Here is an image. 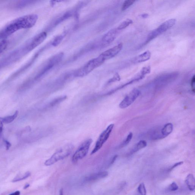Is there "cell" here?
<instances>
[{
	"label": "cell",
	"instance_id": "24",
	"mask_svg": "<svg viewBox=\"0 0 195 195\" xmlns=\"http://www.w3.org/2000/svg\"><path fill=\"white\" fill-rule=\"evenodd\" d=\"M8 46V42L7 40H2L0 42V54L4 52L6 50Z\"/></svg>",
	"mask_w": 195,
	"mask_h": 195
},
{
	"label": "cell",
	"instance_id": "37",
	"mask_svg": "<svg viewBox=\"0 0 195 195\" xmlns=\"http://www.w3.org/2000/svg\"><path fill=\"white\" fill-rule=\"evenodd\" d=\"M30 186V184H26L24 186V187L23 188V189H27V188H28Z\"/></svg>",
	"mask_w": 195,
	"mask_h": 195
},
{
	"label": "cell",
	"instance_id": "18",
	"mask_svg": "<svg viewBox=\"0 0 195 195\" xmlns=\"http://www.w3.org/2000/svg\"><path fill=\"white\" fill-rule=\"evenodd\" d=\"M147 142L145 140L140 141L135 145L130 154L131 155H132L133 153H136V152L139 151V150L145 148L147 146Z\"/></svg>",
	"mask_w": 195,
	"mask_h": 195
},
{
	"label": "cell",
	"instance_id": "13",
	"mask_svg": "<svg viewBox=\"0 0 195 195\" xmlns=\"http://www.w3.org/2000/svg\"><path fill=\"white\" fill-rule=\"evenodd\" d=\"M151 54L150 51L147 50L135 57L132 60V62L134 64L145 62L149 60L151 57Z\"/></svg>",
	"mask_w": 195,
	"mask_h": 195
},
{
	"label": "cell",
	"instance_id": "17",
	"mask_svg": "<svg viewBox=\"0 0 195 195\" xmlns=\"http://www.w3.org/2000/svg\"><path fill=\"white\" fill-rule=\"evenodd\" d=\"M66 98L67 96L66 95H63L53 99L52 100L49 102L48 105H47V107L50 108V107H54L55 106L59 105V104L66 100Z\"/></svg>",
	"mask_w": 195,
	"mask_h": 195
},
{
	"label": "cell",
	"instance_id": "36",
	"mask_svg": "<svg viewBox=\"0 0 195 195\" xmlns=\"http://www.w3.org/2000/svg\"><path fill=\"white\" fill-rule=\"evenodd\" d=\"M3 130V123L0 120V133L2 132Z\"/></svg>",
	"mask_w": 195,
	"mask_h": 195
},
{
	"label": "cell",
	"instance_id": "5",
	"mask_svg": "<svg viewBox=\"0 0 195 195\" xmlns=\"http://www.w3.org/2000/svg\"><path fill=\"white\" fill-rule=\"evenodd\" d=\"M105 62L101 58L98 57L88 61L78 70L76 76L78 77H83L87 76L94 69L100 66Z\"/></svg>",
	"mask_w": 195,
	"mask_h": 195
},
{
	"label": "cell",
	"instance_id": "35",
	"mask_svg": "<svg viewBox=\"0 0 195 195\" xmlns=\"http://www.w3.org/2000/svg\"><path fill=\"white\" fill-rule=\"evenodd\" d=\"M20 191H16L14 193H12V194L9 195H20Z\"/></svg>",
	"mask_w": 195,
	"mask_h": 195
},
{
	"label": "cell",
	"instance_id": "11",
	"mask_svg": "<svg viewBox=\"0 0 195 195\" xmlns=\"http://www.w3.org/2000/svg\"><path fill=\"white\" fill-rule=\"evenodd\" d=\"M62 57V54H59L52 58L50 61H49V62L46 65V66L44 67L41 70V71H40V72L36 76L35 78V79L37 80L40 78L48 71H49L50 69L52 68L53 66H54L56 63L59 62L60 61Z\"/></svg>",
	"mask_w": 195,
	"mask_h": 195
},
{
	"label": "cell",
	"instance_id": "32",
	"mask_svg": "<svg viewBox=\"0 0 195 195\" xmlns=\"http://www.w3.org/2000/svg\"><path fill=\"white\" fill-rule=\"evenodd\" d=\"M4 142L6 145V150H8L11 146V143L6 140H4Z\"/></svg>",
	"mask_w": 195,
	"mask_h": 195
},
{
	"label": "cell",
	"instance_id": "31",
	"mask_svg": "<svg viewBox=\"0 0 195 195\" xmlns=\"http://www.w3.org/2000/svg\"><path fill=\"white\" fill-rule=\"evenodd\" d=\"M183 163V162H178V163H176L175 164H174V165H173L171 167L170 169H169V172H171V171L173 170L176 167L182 165Z\"/></svg>",
	"mask_w": 195,
	"mask_h": 195
},
{
	"label": "cell",
	"instance_id": "14",
	"mask_svg": "<svg viewBox=\"0 0 195 195\" xmlns=\"http://www.w3.org/2000/svg\"><path fill=\"white\" fill-rule=\"evenodd\" d=\"M108 175L107 172H101L93 174L85 178V180L87 181H91L97 180V179L103 178L107 177Z\"/></svg>",
	"mask_w": 195,
	"mask_h": 195
},
{
	"label": "cell",
	"instance_id": "16",
	"mask_svg": "<svg viewBox=\"0 0 195 195\" xmlns=\"http://www.w3.org/2000/svg\"><path fill=\"white\" fill-rule=\"evenodd\" d=\"M185 182L190 190L194 191L195 189V179L193 174H189L186 177Z\"/></svg>",
	"mask_w": 195,
	"mask_h": 195
},
{
	"label": "cell",
	"instance_id": "20",
	"mask_svg": "<svg viewBox=\"0 0 195 195\" xmlns=\"http://www.w3.org/2000/svg\"><path fill=\"white\" fill-rule=\"evenodd\" d=\"M133 23V21L132 20L130 19H127L123 21L122 23L118 26L117 29L118 31H121L127 28L129 25L132 24Z\"/></svg>",
	"mask_w": 195,
	"mask_h": 195
},
{
	"label": "cell",
	"instance_id": "33",
	"mask_svg": "<svg viewBox=\"0 0 195 195\" xmlns=\"http://www.w3.org/2000/svg\"><path fill=\"white\" fill-rule=\"evenodd\" d=\"M117 155H114L113 157V158H112V160H111L110 163V164H109V165H112V164L114 163V162H115L116 160V159H117Z\"/></svg>",
	"mask_w": 195,
	"mask_h": 195
},
{
	"label": "cell",
	"instance_id": "19",
	"mask_svg": "<svg viewBox=\"0 0 195 195\" xmlns=\"http://www.w3.org/2000/svg\"><path fill=\"white\" fill-rule=\"evenodd\" d=\"M18 114V111H16L13 115L7 116L4 117H0V120L2 123L4 124H9V123L12 122L17 117Z\"/></svg>",
	"mask_w": 195,
	"mask_h": 195
},
{
	"label": "cell",
	"instance_id": "22",
	"mask_svg": "<svg viewBox=\"0 0 195 195\" xmlns=\"http://www.w3.org/2000/svg\"><path fill=\"white\" fill-rule=\"evenodd\" d=\"M135 2L136 1H132V0H126V1H125L123 3L122 8H121V10L122 11H126L127 8L132 6Z\"/></svg>",
	"mask_w": 195,
	"mask_h": 195
},
{
	"label": "cell",
	"instance_id": "12",
	"mask_svg": "<svg viewBox=\"0 0 195 195\" xmlns=\"http://www.w3.org/2000/svg\"><path fill=\"white\" fill-rule=\"evenodd\" d=\"M118 31L117 28L113 29L109 31L103 36L102 38V41L107 44L111 43L116 39Z\"/></svg>",
	"mask_w": 195,
	"mask_h": 195
},
{
	"label": "cell",
	"instance_id": "34",
	"mask_svg": "<svg viewBox=\"0 0 195 195\" xmlns=\"http://www.w3.org/2000/svg\"><path fill=\"white\" fill-rule=\"evenodd\" d=\"M140 17L143 18H146L149 17V15L147 13H144V14L140 15Z\"/></svg>",
	"mask_w": 195,
	"mask_h": 195
},
{
	"label": "cell",
	"instance_id": "8",
	"mask_svg": "<svg viewBox=\"0 0 195 195\" xmlns=\"http://www.w3.org/2000/svg\"><path fill=\"white\" fill-rule=\"evenodd\" d=\"M178 75L177 72L165 74L157 77L155 80L154 83L157 88H161L173 82L177 78Z\"/></svg>",
	"mask_w": 195,
	"mask_h": 195
},
{
	"label": "cell",
	"instance_id": "23",
	"mask_svg": "<svg viewBox=\"0 0 195 195\" xmlns=\"http://www.w3.org/2000/svg\"><path fill=\"white\" fill-rule=\"evenodd\" d=\"M133 136V133L131 132L126 137V139L123 141L120 147L121 148H123V147L127 146L130 142V141H131V139H132Z\"/></svg>",
	"mask_w": 195,
	"mask_h": 195
},
{
	"label": "cell",
	"instance_id": "28",
	"mask_svg": "<svg viewBox=\"0 0 195 195\" xmlns=\"http://www.w3.org/2000/svg\"><path fill=\"white\" fill-rule=\"evenodd\" d=\"M121 80V77L119 75L118 73H116V74L114 75L113 78H111V79L109 80L108 81V83H113V82L117 81H120Z\"/></svg>",
	"mask_w": 195,
	"mask_h": 195
},
{
	"label": "cell",
	"instance_id": "1",
	"mask_svg": "<svg viewBox=\"0 0 195 195\" xmlns=\"http://www.w3.org/2000/svg\"><path fill=\"white\" fill-rule=\"evenodd\" d=\"M38 19V15L35 14L24 15L16 19L0 31V39L4 40L19 30L32 28Z\"/></svg>",
	"mask_w": 195,
	"mask_h": 195
},
{
	"label": "cell",
	"instance_id": "15",
	"mask_svg": "<svg viewBox=\"0 0 195 195\" xmlns=\"http://www.w3.org/2000/svg\"><path fill=\"white\" fill-rule=\"evenodd\" d=\"M173 125L172 123H167L161 129V132L163 138L169 136L173 131Z\"/></svg>",
	"mask_w": 195,
	"mask_h": 195
},
{
	"label": "cell",
	"instance_id": "21",
	"mask_svg": "<svg viewBox=\"0 0 195 195\" xmlns=\"http://www.w3.org/2000/svg\"><path fill=\"white\" fill-rule=\"evenodd\" d=\"M31 175V172H27L24 174H23V175L19 176H18V177H15L14 179H13L12 182L15 183L18 182V181L25 180V179H26L27 178L30 177Z\"/></svg>",
	"mask_w": 195,
	"mask_h": 195
},
{
	"label": "cell",
	"instance_id": "6",
	"mask_svg": "<svg viewBox=\"0 0 195 195\" xmlns=\"http://www.w3.org/2000/svg\"><path fill=\"white\" fill-rule=\"evenodd\" d=\"M93 140L91 138L85 141L78 148L73 155L72 160L74 163H76L78 161L82 159L86 156L88 153L91 145Z\"/></svg>",
	"mask_w": 195,
	"mask_h": 195
},
{
	"label": "cell",
	"instance_id": "3",
	"mask_svg": "<svg viewBox=\"0 0 195 195\" xmlns=\"http://www.w3.org/2000/svg\"><path fill=\"white\" fill-rule=\"evenodd\" d=\"M176 23V20L175 19H171L167 20L160 25L158 28L155 29L149 34L145 41L144 42L141 47L145 45L148 44L154 39L156 38L164 32L167 31L172 27L175 25Z\"/></svg>",
	"mask_w": 195,
	"mask_h": 195
},
{
	"label": "cell",
	"instance_id": "9",
	"mask_svg": "<svg viewBox=\"0 0 195 195\" xmlns=\"http://www.w3.org/2000/svg\"><path fill=\"white\" fill-rule=\"evenodd\" d=\"M140 92L137 89L135 88L131 91L119 104V107L121 109L126 108L131 105L139 97Z\"/></svg>",
	"mask_w": 195,
	"mask_h": 195
},
{
	"label": "cell",
	"instance_id": "25",
	"mask_svg": "<svg viewBox=\"0 0 195 195\" xmlns=\"http://www.w3.org/2000/svg\"><path fill=\"white\" fill-rule=\"evenodd\" d=\"M64 37L63 35H59L57 36V37H55V38L54 39V41L52 43V45L54 46H57L60 44V43L62 42L63 40Z\"/></svg>",
	"mask_w": 195,
	"mask_h": 195
},
{
	"label": "cell",
	"instance_id": "10",
	"mask_svg": "<svg viewBox=\"0 0 195 195\" xmlns=\"http://www.w3.org/2000/svg\"><path fill=\"white\" fill-rule=\"evenodd\" d=\"M123 48V44L120 43L107 50L102 53L99 56L104 61H105L119 54Z\"/></svg>",
	"mask_w": 195,
	"mask_h": 195
},
{
	"label": "cell",
	"instance_id": "27",
	"mask_svg": "<svg viewBox=\"0 0 195 195\" xmlns=\"http://www.w3.org/2000/svg\"><path fill=\"white\" fill-rule=\"evenodd\" d=\"M31 1H22L20 2H19L17 4L16 7L17 8H22L25 7L31 3Z\"/></svg>",
	"mask_w": 195,
	"mask_h": 195
},
{
	"label": "cell",
	"instance_id": "2",
	"mask_svg": "<svg viewBox=\"0 0 195 195\" xmlns=\"http://www.w3.org/2000/svg\"><path fill=\"white\" fill-rule=\"evenodd\" d=\"M33 50L29 41L22 47L13 51L0 61V70L19 60Z\"/></svg>",
	"mask_w": 195,
	"mask_h": 195
},
{
	"label": "cell",
	"instance_id": "26",
	"mask_svg": "<svg viewBox=\"0 0 195 195\" xmlns=\"http://www.w3.org/2000/svg\"><path fill=\"white\" fill-rule=\"evenodd\" d=\"M138 190L140 195H146V190L143 183H141L139 185Z\"/></svg>",
	"mask_w": 195,
	"mask_h": 195
},
{
	"label": "cell",
	"instance_id": "7",
	"mask_svg": "<svg viewBox=\"0 0 195 195\" xmlns=\"http://www.w3.org/2000/svg\"><path fill=\"white\" fill-rule=\"evenodd\" d=\"M114 127V124H111L107 126L105 131H104L99 136L98 139L95 147L93 150H92L91 155L96 153L102 148V146L110 136L113 129Z\"/></svg>",
	"mask_w": 195,
	"mask_h": 195
},
{
	"label": "cell",
	"instance_id": "29",
	"mask_svg": "<svg viewBox=\"0 0 195 195\" xmlns=\"http://www.w3.org/2000/svg\"><path fill=\"white\" fill-rule=\"evenodd\" d=\"M169 189L172 191H174L178 189V186L175 182H173L169 186Z\"/></svg>",
	"mask_w": 195,
	"mask_h": 195
},
{
	"label": "cell",
	"instance_id": "30",
	"mask_svg": "<svg viewBox=\"0 0 195 195\" xmlns=\"http://www.w3.org/2000/svg\"><path fill=\"white\" fill-rule=\"evenodd\" d=\"M195 75H194L192 78L191 81V85L192 88V90L193 92H194L195 91V88H194V85H195Z\"/></svg>",
	"mask_w": 195,
	"mask_h": 195
},
{
	"label": "cell",
	"instance_id": "4",
	"mask_svg": "<svg viewBox=\"0 0 195 195\" xmlns=\"http://www.w3.org/2000/svg\"><path fill=\"white\" fill-rule=\"evenodd\" d=\"M74 146L72 144L64 145L53 154L48 159L46 160L44 164L47 166L53 165L59 161L69 156L73 150Z\"/></svg>",
	"mask_w": 195,
	"mask_h": 195
},
{
	"label": "cell",
	"instance_id": "38",
	"mask_svg": "<svg viewBox=\"0 0 195 195\" xmlns=\"http://www.w3.org/2000/svg\"><path fill=\"white\" fill-rule=\"evenodd\" d=\"M59 195H63V189H61L60 190Z\"/></svg>",
	"mask_w": 195,
	"mask_h": 195
}]
</instances>
